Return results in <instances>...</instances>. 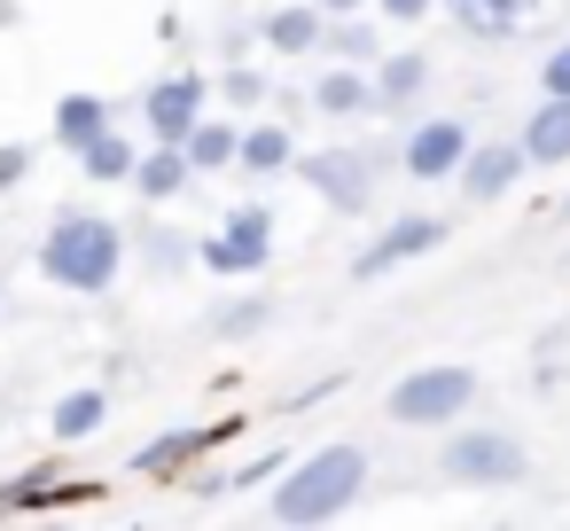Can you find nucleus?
Returning a JSON list of instances; mask_svg holds the SVG:
<instances>
[{"instance_id": "obj_1", "label": "nucleus", "mask_w": 570, "mask_h": 531, "mask_svg": "<svg viewBox=\"0 0 570 531\" xmlns=\"http://www.w3.org/2000/svg\"><path fill=\"white\" fill-rule=\"evenodd\" d=\"M360 492H367V453H360V445H321V453H305V461H289V469H282V484H274L266 515H274V523L313 531V523L352 515V508H360Z\"/></svg>"}, {"instance_id": "obj_2", "label": "nucleus", "mask_w": 570, "mask_h": 531, "mask_svg": "<svg viewBox=\"0 0 570 531\" xmlns=\"http://www.w3.org/2000/svg\"><path fill=\"white\" fill-rule=\"evenodd\" d=\"M40 274L71 297H102L126 274V227L110 212H56V227L40 243Z\"/></svg>"}, {"instance_id": "obj_3", "label": "nucleus", "mask_w": 570, "mask_h": 531, "mask_svg": "<svg viewBox=\"0 0 570 531\" xmlns=\"http://www.w3.org/2000/svg\"><path fill=\"white\" fill-rule=\"evenodd\" d=\"M469 406H476V367H461V360H430V367L399 375L383 399V414L399 430H453Z\"/></svg>"}, {"instance_id": "obj_4", "label": "nucleus", "mask_w": 570, "mask_h": 531, "mask_svg": "<svg viewBox=\"0 0 570 531\" xmlns=\"http://www.w3.org/2000/svg\"><path fill=\"white\" fill-rule=\"evenodd\" d=\"M438 469H445L453 484H469V492H508V484L531 476V453H523L515 430H500V422H469V430L445 437Z\"/></svg>"}, {"instance_id": "obj_5", "label": "nucleus", "mask_w": 570, "mask_h": 531, "mask_svg": "<svg viewBox=\"0 0 570 531\" xmlns=\"http://www.w3.org/2000/svg\"><path fill=\"white\" fill-rule=\"evenodd\" d=\"M375 173H383L375 149H313V157H297V180H305L328 212H344V219H360V212L375 204Z\"/></svg>"}, {"instance_id": "obj_6", "label": "nucleus", "mask_w": 570, "mask_h": 531, "mask_svg": "<svg viewBox=\"0 0 570 531\" xmlns=\"http://www.w3.org/2000/svg\"><path fill=\"white\" fill-rule=\"evenodd\" d=\"M266 258H274V212H266V204H235L227 227L196 243V266H212V274H227V282L266 274Z\"/></svg>"}, {"instance_id": "obj_7", "label": "nucleus", "mask_w": 570, "mask_h": 531, "mask_svg": "<svg viewBox=\"0 0 570 531\" xmlns=\"http://www.w3.org/2000/svg\"><path fill=\"white\" fill-rule=\"evenodd\" d=\"M204 110H212V79H204V71H173V79H157V87L141 95L149 141H188Z\"/></svg>"}, {"instance_id": "obj_8", "label": "nucleus", "mask_w": 570, "mask_h": 531, "mask_svg": "<svg viewBox=\"0 0 570 531\" xmlns=\"http://www.w3.org/2000/svg\"><path fill=\"white\" fill-rule=\"evenodd\" d=\"M445 235H453V227H445L438 212H406V219H391V227H383V235H375V243L352 258V282H383L391 266H406V258H430Z\"/></svg>"}, {"instance_id": "obj_9", "label": "nucleus", "mask_w": 570, "mask_h": 531, "mask_svg": "<svg viewBox=\"0 0 570 531\" xmlns=\"http://www.w3.org/2000/svg\"><path fill=\"white\" fill-rule=\"evenodd\" d=\"M469 149H476L469 118H422V126L399 141V165H406V180H453Z\"/></svg>"}, {"instance_id": "obj_10", "label": "nucleus", "mask_w": 570, "mask_h": 531, "mask_svg": "<svg viewBox=\"0 0 570 531\" xmlns=\"http://www.w3.org/2000/svg\"><path fill=\"white\" fill-rule=\"evenodd\" d=\"M523 173H531L523 141H476V149L461 157V173H453V180H461V196H469V204H500Z\"/></svg>"}, {"instance_id": "obj_11", "label": "nucleus", "mask_w": 570, "mask_h": 531, "mask_svg": "<svg viewBox=\"0 0 570 531\" xmlns=\"http://www.w3.org/2000/svg\"><path fill=\"white\" fill-rule=\"evenodd\" d=\"M438 9L453 17L461 40H476V48H508V40L539 17V0H438Z\"/></svg>"}, {"instance_id": "obj_12", "label": "nucleus", "mask_w": 570, "mask_h": 531, "mask_svg": "<svg viewBox=\"0 0 570 531\" xmlns=\"http://www.w3.org/2000/svg\"><path fill=\"white\" fill-rule=\"evenodd\" d=\"M227 430H243V422H204V430H165V437H149V445L134 453V469H141V476H188V469H196V461H204V453H212V445H219Z\"/></svg>"}, {"instance_id": "obj_13", "label": "nucleus", "mask_w": 570, "mask_h": 531, "mask_svg": "<svg viewBox=\"0 0 570 531\" xmlns=\"http://www.w3.org/2000/svg\"><path fill=\"white\" fill-rule=\"evenodd\" d=\"M313 110L321 118H375L383 102H375V71L367 63H328L321 79H313Z\"/></svg>"}, {"instance_id": "obj_14", "label": "nucleus", "mask_w": 570, "mask_h": 531, "mask_svg": "<svg viewBox=\"0 0 570 531\" xmlns=\"http://www.w3.org/2000/svg\"><path fill=\"white\" fill-rule=\"evenodd\" d=\"M235 165H243L250 180H282V173H297V134H289L282 118H258V126H243Z\"/></svg>"}, {"instance_id": "obj_15", "label": "nucleus", "mask_w": 570, "mask_h": 531, "mask_svg": "<svg viewBox=\"0 0 570 531\" xmlns=\"http://www.w3.org/2000/svg\"><path fill=\"white\" fill-rule=\"evenodd\" d=\"M422 87H430V56L422 48H383L375 56V102L383 110H414Z\"/></svg>"}, {"instance_id": "obj_16", "label": "nucleus", "mask_w": 570, "mask_h": 531, "mask_svg": "<svg viewBox=\"0 0 570 531\" xmlns=\"http://www.w3.org/2000/svg\"><path fill=\"white\" fill-rule=\"evenodd\" d=\"M515 141L531 165H570V95H539V110L523 118Z\"/></svg>"}, {"instance_id": "obj_17", "label": "nucleus", "mask_w": 570, "mask_h": 531, "mask_svg": "<svg viewBox=\"0 0 570 531\" xmlns=\"http://www.w3.org/2000/svg\"><path fill=\"white\" fill-rule=\"evenodd\" d=\"M188 180H196V165H188L180 141H157V149H141V165H134V196H141V204H173Z\"/></svg>"}, {"instance_id": "obj_18", "label": "nucleus", "mask_w": 570, "mask_h": 531, "mask_svg": "<svg viewBox=\"0 0 570 531\" xmlns=\"http://www.w3.org/2000/svg\"><path fill=\"white\" fill-rule=\"evenodd\" d=\"M321 32H328V17L313 9V0H289V9H274V17L258 24V40H266L274 56H321Z\"/></svg>"}, {"instance_id": "obj_19", "label": "nucleus", "mask_w": 570, "mask_h": 531, "mask_svg": "<svg viewBox=\"0 0 570 531\" xmlns=\"http://www.w3.org/2000/svg\"><path fill=\"white\" fill-rule=\"evenodd\" d=\"M102 126H110V102H102V95H87V87H71V95L56 102V126H48V134H56V149H71V157H79Z\"/></svg>"}, {"instance_id": "obj_20", "label": "nucleus", "mask_w": 570, "mask_h": 531, "mask_svg": "<svg viewBox=\"0 0 570 531\" xmlns=\"http://www.w3.org/2000/svg\"><path fill=\"white\" fill-rule=\"evenodd\" d=\"M134 165H141V149H134L118 126H102V134L79 149V173H87V180H102V188H134Z\"/></svg>"}, {"instance_id": "obj_21", "label": "nucleus", "mask_w": 570, "mask_h": 531, "mask_svg": "<svg viewBox=\"0 0 570 531\" xmlns=\"http://www.w3.org/2000/svg\"><path fill=\"white\" fill-rule=\"evenodd\" d=\"M102 422H110V391H102V383H79V391H63V399H56V414H48V430H56L63 445L95 437Z\"/></svg>"}, {"instance_id": "obj_22", "label": "nucleus", "mask_w": 570, "mask_h": 531, "mask_svg": "<svg viewBox=\"0 0 570 531\" xmlns=\"http://www.w3.org/2000/svg\"><path fill=\"white\" fill-rule=\"evenodd\" d=\"M180 149H188V165H196V173H227V165H235V149H243V126L204 110V118H196V134H188Z\"/></svg>"}, {"instance_id": "obj_23", "label": "nucleus", "mask_w": 570, "mask_h": 531, "mask_svg": "<svg viewBox=\"0 0 570 531\" xmlns=\"http://www.w3.org/2000/svg\"><path fill=\"white\" fill-rule=\"evenodd\" d=\"M321 56H328V63H367V71H375L383 40H375V24H367V17H328V32H321Z\"/></svg>"}, {"instance_id": "obj_24", "label": "nucleus", "mask_w": 570, "mask_h": 531, "mask_svg": "<svg viewBox=\"0 0 570 531\" xmlns=\"http://www.w3.org/2000/svg\"><path fill=\"white\" fill-rule=\"evenodd\" d=\"M258 328H274V297H243V305H219L212 313V336H227V344H243Z\"/></svg>"}, {"instance_id": "obj_25", "label": "nucleus", "mask_w": 570, "mask_h": 531, "mask_svg": "<svg viewBox=\"0 0 570 531\" xmlns=\"http://www.w3.org/2000/svg\"><path fill=\"white\" fill-rule=\"evenodd\" d=\"M141 250H149V266H157V274H188V266H196V243H188L180 227H149V243H141Z\"/></svg>"}, {"instance_id": "obj_26", "label": "nucleus", "mask_w": 570, "mask_h": 531, "mask_svg": "<svg viewBox=\"0 0 570 531\" xmlns=\"http://www.w3.org/2000/svg\"><path fill=\"white\" fill-rule=\"evenodd\" d=\"M219 102H227V110H258V102H266V79H258L250 63L227 56V71H219Z\"/></svg>"}, {"instance_id": "obj_27", "label": "nucleus", "mask_w": 570, "mask_h": 531, "mask_svg": "<svg viewBox=\"0 0 570 531\" xmlns=\"http://www.w3.org/2000/svg\"><path fill=\"white\" fill-rule=\"evenodd\" d=\"M40 500H56V461H48V469H24L9 492H0V515H17V508H40Z\"/></svg>"}, {"instance_id": "obj_28", "label": "nucleus", "mask_w": 570, "mask_h": 531, "mask_svg": "<svg viewBox=\"0 0 570 531\" xmlns=\"http://www.w3.org/2000/svg\"><path fill=\"white\" fill-rule=\"evenodd\" d=\"M24 173H32V149H24V141H0V196H17Z\"/></svg>"}, {"instance_id": "obj_29", "label": "nucleus", "mask_w": 570, "mask_h": 531, "mask_svg": "<svg viewBox=\"0 0 570 531\" xmlns=\"http://www.w3.org/2000/svg\"><path fill=\"white\" fill-rule=\"evenodd\" d=\"M539 95H570V40L547 48V63H539Z\"/></svg>"}, {"instance_id": "obj_30", "label": "nucleus", "mask_w": 570, "mask_h": 531, "mask_svg": "<svg viewBox=\"0 0 570 531\" xmlns=\"http://www.w3.org/2000/svg\"><path fill=\"white\" fill-rule=\"evenodd\" d=\"M367 9H375L383 24H422V17L438 9V0H367Z\"/></svg>"}, {"instance_id": "obj_31", "label": "nucleus", "mask_w": 570, "mask_h": 531, "mask_svg": "<svg viewBox=\"0 0 570 531\" xmlns=\"http://www.w3.org/2000/svg\"><path fill=\"white\" fill-rule=\"evenodd\" d=\"M313 9H321V17H360L367 0H313Z\"/></svg>"}, {"instance_id": "obj_32", "label": "nucleus", "mask_w": 570, "mask_h": 531, "mask_svg": "<svg viewBox=\"0 0 570 531\" xmlns=\"http://www.w3.org/2000/svg\"><path fill=\"white\" fill-rule=\"evenodd\" d=\"M0 24H17V0H0Z\"/></svg>"}, {"instance_id": "obj_33", "label": "nucleus", "mask_w": 570, "mask_h": 531, "mask_svg": "<svg viewBox=\"0 0 570 531\" xmlns=\"http://www.w3.org/2000/svg\"><path fill=\"white\" fill-rule=\"evenodd\" d=\"M562 219H570V196H562Z\"/></svg>"}]
</instances>
